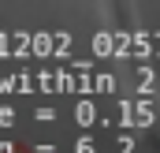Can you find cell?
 I'll use <instances>...</instances> for the list:
<instances>
[]
</instances>
